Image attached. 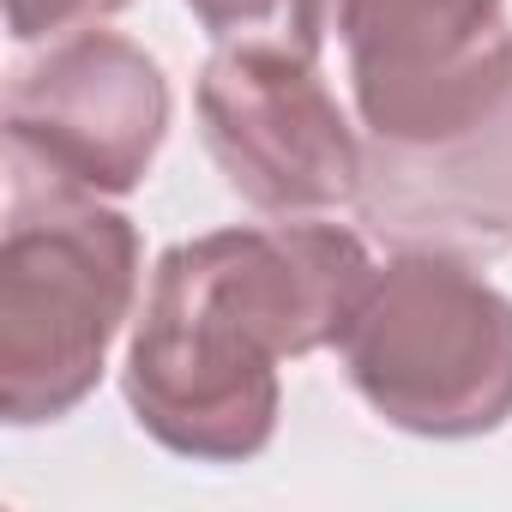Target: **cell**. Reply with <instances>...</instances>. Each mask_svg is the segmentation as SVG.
Returning a JSON list of instances; mask_svg holds the SVG:
<instances>
[{
	"instance_id": "9c48e42d",
	"label": "cell",
	"mask_w": 512,
	"mask_h": 512,
	"mask_svg": "<svg viewBox=\"0 0 512 512\" xmlns=\"http://www.w3.org/2000/svg\"><path fill=\"white\" fill-rule=\"evenodd\" d=\"M121 7H133V0H7V25L19 43H61Z\"/></svg>"
},
{
	"instance_id": "7a4b0ae2",
	"label": "cell",
	"mask_w": 512,
	"mask_h": 512,
	"mask_svg": "<svg viewBox=\"0 0 512 512\" xmlns=\"http://www.w3.org/2000/svg\"><path fill=\"white\" fill-rule=\"evenodd\" d=\"M139 296V229L103 193L7 163L0 229V416H67L109 362Z\"/></svg>"
},
{
	"instance_id": "6da1fadb",
	"label": "cell",
	"mask_w": 512,
	"mask_h": 512,
	"mask_svg": "<svg viewBox=\"0 0 512 512\" xmlns=\"http://www.w3.org/2000/svg\"><path fill=\"white\" fill-rule=\"evenodd\" d=\"M368 290L362 235L314 217L169 247L121 368L139 428L205 464L266 452L278 434V362L344 344Z\"/></svg>"
},
{
	"instance_id": "52a82bcc",
	"label": "cell",
	"mask_w": 512,
	"mask_h": 512,
	"mask_svg": "<svg viewBox=\"0 0 512 512\" xmlns=\"http://www.w3.org/2000/svg\"><path fill=\"white\" fill-rule=\"evenodd\" d=\"M356 217L398 253H440L464 266L512 253V97L434 145L368 139Z\"/></svg>"
},
{
	"instance_id": "8992f818",
	"label": "cell",
	"mask_w": 512,
	"mask_h": 512,
	"mask_svg": "<svg viewBox=\"0 0 512 512\" xmlns=\"http://www.w3.org/2000/svg\"><path fill=\"white\" fill-rule=\"evenodd\" d=\"M169 133L163 67L115 37L73 31L7 85V163H31L91 193H133Z\"/></svg>"
},
{
	"instance_id": "3957f363",
	"label": "cell",
	"mask_w": 512,
	"mask_h": 512,
	"mask_svg": "<svg viewBox=\"0 0 512 512\" xmlns=\"http://www.w3.org/2000/svg\"><path fill=\"white\" fill-rule=\"evenodd\" d=\"M350 386L404 434L470 440L512 416V302L464 260L404 253L344 332Z\"/></svg>"
},
{
	"instance_id": "5b68a950",
	"label": "cell",
	"mask_w": 512,
	"mask_h": 512,
	"mask_svg": "<svg viewBox=\"0 0 512 512\" xmlns=\"http://www.w3.org/2000/svg\"><path fill=\"white\" fill-rule=\"evenodd\" d=\"M368 139L434 145L512 97V0H338Z\"/></svg>"
},
{
	"instance_id": "277c9868",
	"label": "cell",
	"mask_w": 512,
	"mask_h": 512,
	"mask_svg": "<svg viewBox=\"0 0 512 512\" xmlns=\"http://www.w3.org/2000/svg\"><path fill=\"white\" fill-rule=\"evenodd\" d=\"M199 133L223 181L266 217H320L356 205L362 133L338 109L314 55L223 43L199 73Z\"/></svg>"
},
{
	"instance_id": "ba28073f",
	"label": "cell",
	"mask_w": 512,
	"mask_h": 512,
	"mask_svg": "<svg viewBox=\"0 0 512 512\" xmlns=\"http://www.w3.org/2000/svg\"><path fill=\"white\" fill-rule=\"evenodd\" d=\"M217 43H272L320 61L332 0H181Z\"/></svg>"
}]
</instances>
